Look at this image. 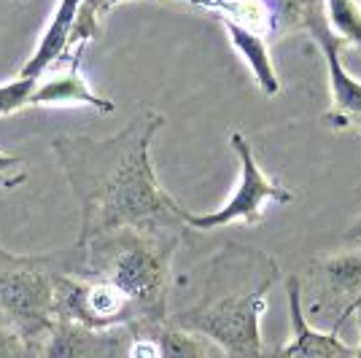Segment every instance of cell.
<instances>
[{
  "mask_svg": "<svg viewBox=\"0 0 361 358\" xmlns=\"http://www.w3.org/2000/svg\"><path fill=\"white\" fill-rule=\"evenodd\" d=\"M229 146L235 151L238 162H240V178L238 186L232 189V195L224 205L213 213H192V210L183 208V224L189 229H221L229 224H245L256 226L262 224L264 218V205L267 202H281L286 205L294 199V192L281 186L275 178H270L254 156L251 143L245 140L243 132L229 135Z\"/></svg>",
  "mask_w": 361,
  "mask_h": 358,
  "instance_id": "5b68a950",
  "label": "cell"
},
{
  "mask_svg": "<svg viewBox=\"0 0 361 358\" xmlns=\"http://www.w3.org/2000/svg\"><path fill=\"white\" fill-rule=\"evenodd\" d=\"M343 240H345L348 245H353V242H361V218L353 226H350V229H348L345 235H343Z\"/></svg>",
  "mask_w": 361,
  "mask_h": 358,
  "instance_id": "44dd1931",
  "label": "cell"
},
{
  "mask_svg": "<svg viewBox=\"0 0 361 358\" xmlns=\"http://www.w3.org/2000/svg\"><path fill=\"white\" fill-rule=\"evenodd\" d=\"M32 90H35V78H22V75H16L8 84H0V116H14L30 108Z\"/></svg>",
  "mask_w": 361,
  "mask_h": 358,
  "instance_id": "e0dca14e",
  "label": "cell"
},
{
  "mask_svg": "<svg viewBox=\"0 0 361 358\" xmlns=\"http://www.w3.org/2000/svg\"><path fill=\"white\" fill-rule=\"evenodd\" d=\"M278 283V261L264 251L229 242L202 267L200 294L170 323L205 337L229 358H267L262 315Z\"/></svg>",
  "mask_w": 361,
  "mask_h": 358,
  "instance_id": "7a4b0ae2",
  "label": "cell"
},
{
  "mask_svg": "<svg viewBox=\"0 0 361 358\" xmlns=\"http://www.w3.org/2000/svg\"><path fill=\"white\" fill-rule=\"evenodd\" d=\"M19 3H25V0H19Z\"/></svg>",
  "mask_w": 361,
  "mask_h": 358,
  "instance_id": "4316f807",
  "label": "cell"
},
{
  "mask_svg": "<svg viewBox=\"0 0 361 358\" xmlns=\"http://www.w3.org/2000/svg\"><path fill=\"white\" fill-rule=\"evenodd\" d=\"M213 358H229V356H224V353H221V350L216 347V356H213Z\"/></svg>",
  "mask_w": 361,
  "mask_h": 358,
  "instance_id": "d4e9b609",
  "label": "cell"
},
{
  "mask_svg": "<svg viewBox=\"0 0 361 358\" xmlns=\"http://www.w3.org/2000/svg\"><path fill=\"white\" fill-rule=\"evenodd\" d=\"M329 27L345 46L361 49V3L359 0H324Z\"/></svg>",
  "mask_w": 361,
  "mask_h": 358,
  "instance_id": "9a60e30c",
  "label": "cell"
},
{
  "mask_svg": "<svg viewBox=\"0 0 361 358\" xmlns=\"http://www.w3.org/2000/svg\"><path fill=\"white\" fill-rule=\"evenodd\" d=\"M224 0H211V6H208V11H219V6H221Z\"/></svg>",
  "mask_w": 361,
  "mask_h": 358,
  "instance_id": "cb8c5ba5",
  "label": "cell"
},
{
  "mask_svg": "<svg viewBox=\"0 0 361 358\" xmlns=\"http://www.w3.org/2000/svg\"><path fill=\"white\" fill-rule=\"evenodd\" d=\"M305 30L316 38L318 49L324 51L326 60V73H329V92L331 105L324 113V121L337 132L361 135V81L345 70L343 65V41L334 35L329 27V19L324 11V0H316L310 14L305 19Z\"/></svg>",
  "mask_w": 361,
  "mask_h": 358,
  "instance_id": "ba28073f",
  "label": "cell"
},
{
  "mask_svg": "<svg viewBox=\"0 0 361 358\" xmlns=\"http://www.w3.org/2000/svg\"><path fill=\"white\" fill-rule=\"evenodd\" d=\"M310 307L305 313L340 331L361 302V242L350 248L321 254L310 261Z\"/></svg>",
  "mask_w": 361,
  "mask_h": 358,
  "instance_id": "52a82bcc",
  "label": "cell"
},
{
  "mask_svg": "<svg viewBox=\"0 0 361 358\" xmlns=\"http://www.w3.org/2000/svg\"><path fill=\"white\" fill-rule=\"evenodd\" d=\"M356 318H359V345H356V347H361V302H359V307H356Z\"/></svg>",
  "mask_w": 361,
  "mask_h": 358,
  "instance_id": "603a6c76",
  "label": "cell"
},
{
  "mask_svg": "<svg viewBox=\"0 0 361 358\" xmlns=\"http://www.w3.org/2000/svg\"><path fill=\"white\" fill-rule=\"evenodd\" d=\"M81 3H84V0H60V3H57V8H54L51 19H49L44 35L38 38V46H35L32 57L25 62L22 70H19L22 78H38L49 65H54V62L68 51Z\"/></svg>",
  "mask_w": 361,
  "mask_h": 358,
  "instance_id": "7c38bea8",
  "label": "cell"
},
{
  "mask_svg": "<svg viewBox=\"0 0 361 358\" xmlns=\"http://www.w3.org/2000/svg\"><path fill=\"white\" fill-rule=\"evenodd\" d=\"M41 345L30 342L14 328L0 326V358H41Z\"/></svg>",
  "mask_w": 361,
  "mask_h": 358,
  "instance_id": "ac0fdd59",
  "label": "cell"
},
{
  "mask_svg": "<svg viewBox=\"0 0 361 358\" xmlns=\"http://www.w3.org/2000/svg\"><path fill=\"white\" fill-rule=\"evenodd\" d=\"M54 315L57 321H71L90 328H127L137 326V310L130 297L108 280L62 272L54 288Z\"/></svg>",
  "mask_w": 361,
  "mask_h": 358,
  "instance_id": "8992f818",
  "label": "cell"
},
{
  "mask_svg": "<svg viewBox=\"0 0 361 358\" xmlns=\"http://www.w3.org/2000/svg\"><path fill=\"white\" fill-rule=\"evenodd\" d=\"M119 3H127V0H84L81 8H78V19H75L73 35H71V46H90L100 35V30H103L106 16Z\"/></svg>",
  "mask_w": 361,
  "mask_h": 358,
  "instance_id": "2e32d148",
  "label": "cell"
},
{
  "mask_svg": "<svg viewBox=\"0 0 361 358\" xmlns=\"http://www.w3.org/2000/svg\"><path fill=\"white\" fill-rule=\"evenodd\" d=\"M27 180V167L25 159L16 154H3L0 151V189L11 192L16 186H22Z\"/></svg>",
  "mask_w": 361,
  "mask_h": 358,
  "instance_id": "d6986e66",
  "label": "cell"
},
{
  "mask_svg": "<svg viewBox=\"0 0 361 358\" xmlns=\"http://www.w3.org/2000/svg\"><path fill=\"white\" fill-rule=\"evenodd\" d=\"M127 328H90L71 321H57L44 342L41 358H119L127 350Z\"/></svg>",
  "mask_w": 361,
  "mask_h": 358,
  "instance_id": "8fae6325",
  "label": "cell"
},
{
  "mask_svg": "<svg viewBox=\"0 0 361 358\" xmlns=\"http://www.w3.org/2000/svg\"><path fill=\"white\" fill-rule=\"evenodd\" d=\"M359 3H361V0H359Z\"/></svg>",
  "mask_w": 361,
  "mask_h": 358,
  "instance_id": "83f0119b",
  "label": "cell"
},
{
  "mask_svg": "<svg viewBox=\"0 0 361 358\" xmlns=\"http://www.w3.org/2000/svg\"><path fill=\"white\" fill-rule=\"evenodd\" d=\"M154 337L159 342V358H213L216 345H211L205 337H200L189 328H180L176 323H162L154 328Z\"/></svg>",
  "mask_w": 361,
  "mask_h": 358,
  "instance_id": "5bb4252c",
  "label": "cell"
},
{
  "mask_svg": "<svg viewBox=\"0 0 361 358\" xmlns=\"http://www.w3.org/2000/svg\"><path fill=\"white\" fill-rule=\"evenodd\" d=\"M165 116L140 108L111 137L57 135L51 154L78 199L81 226L75 245L116 229H186L183 208L165 192L151 164V143Z\"/></svg>",
  "mask_w": 361,
  "mask_h": 358,
  "instance_id": "6da1fadb",
  "label": "cell"
},
{
  "mask_svg": "<svg viewBox=\"0 0 361 358\" xmlns=\"http://www.w3.org/2000/svg\"><path fill=\"white\" fill-rule=\"evenodd\" d=\"M87 46H71L54 65H49L44 73L35 78L30 108H94L97 113H114L116 105L100 92L90 87V81L81 73V57Z\"/></svg>",
  "mask_w": 361,
  "mask_h": 358,
  "instance_id": "9c48e42d",
  "label": "cell"
},
{
  "mask_svg": "<svg viewBox=\"0 0 361 358\" xmlns=\"http://www.w3.org/2000/svg\"><path fill=\"white\" fill-rule=\"evenodd\" d=\"M356 358H361V347H356Z\"/></svg>",
  "mask_w": 361,
  "mask_h": 358,
  "instance_id": "484cf974",
  "label": "cell"
},
{
  "mask_svg": "<svg viewBox=\"0 0 361 358\" xmlns=\"http://www.w3.org/2000/svg\"><path fill=\"white\" fill-rule=\"evenodd\" d=\"M221 25H224L229 44L235 46V51L245 60L248 70L254 73L259 90L264 92V94H270V97L278 94L281 92V78H278V70L272 65L270 38H264L262 32L248 30V27H243V25L232 22V19H221Z\"/></svg>",
  "mask_w": 361,
  "mask_h": 358,
  "instance_id": "4fadbf2b",
  "label": "cell"
},
{
  "mask_svg": "<svg viewBox=\"0 0 361 358\" xmlns=\"http://www.w3.org/2000/svg\"><path fill=\"white\" fill-rule=\"evenodd\" d=\"M124 353L127 358H159V342H157L154 331H135V334H130Z\"/></svg>",
  "mask_w": 361,
  "mask_h": 358,
  "instance_id": "ffe728a7",
  "label": "cell"
},
{
  "mask_svg": "<svg viewBox=\"0 0 361 358\" xmlns=\"http://www.w3.org/2000/svg\"><path fill=\"white\" fill-rule=\"evenodd\" d=\"M183 229H116L87 245H73V269L121 288L137 310V326L130 331H154L170 321L173 259L180 248Z\"/></svg>",
  "mask_w": 361,
  "mask_h": 358,
  "instance_id": "3957f363",
  "label": "cell"
},
{
  "mask_svg": "<svg viewBox=\"0 0 361 358\" xmlns=\"http://www.w3.org/2000/svg\"><path fill=\"white\" fill-rule=\"evenodd\" d=\"M73 251L11 254L0 245V326H8L44 347L57 323L54 288L62 272L73 269Z\"/></svg>",
  "mask_w": 361,
  "mask_h": 358,
  "instance_id": "277c9868",
  "label": "cell"
},
{
  "mask_svg": "<svg viewBox=\"0 0 361 358\" xmlns=\"http://www.w3.org/2000/svg\"><path fill=\"white\" fill-rule=\"evenodd\" d=\"M288 318H291V340L267 358H356V347L340 340L337 331H318L310 326L305 313V291L297 275L286 278Z\"/></svg>",
  "mask_w": 361,
  "mask_h": 358,
  "instance_id": "30bf717a",
  "label": "cell"
},
{
  "mask_svg": "<svg viewBox=\"0 0 361 358\" xmlns=\"http://www.w3.org/2000/svg\"><path fill=\"white\" fill-rule=\"evenodd\" d=\"M180 6H192V8H205L208 11V6H211V0H176Z\"/></svg>",
  "mask_w": 361,
  "mask_h": 358,
  "instance_id": "7402d4cb",
  "label": "cell"
}]
</instances>
